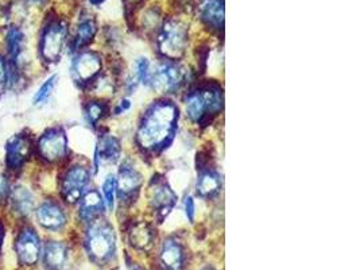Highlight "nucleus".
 I'll list each match as a JSON object with an SVG mask.
<instances>
[{
    "instance_id": "1",
    "label": "nucleus",
    "mask_w": 360,
    "mask_h": 270,
    "mask_svg": "<svg viewBox=\"0 0 360 270\" xmlns=\"http://www.w3.org/2000/svg\"><path fill=\"white\" fill-rule=\"evenodd\" d=\"M179 108L169 100L154 103L144 112L137 131V144L151 154L163 151L174 138L179 123Z\"/></svg>"
},
{
    "instance_id": "2",
    "label": "nucleus",
    "mask_w": 360,
    "mask_h": 270,
    "mask_svg": "<svg viewBox=\"0 0 360 270\" xmlns=\"http://www.w3.org/2000/svg\"><path fill=\"white\" fill-rule=\"evenodd\" d=\"M221 92L214 86H205L192 90L185 100L186 115L193 123L198 125L207 123L211 118H214L221 111Z\"/></svg>"
},
{
    "instance_id": "3",
    "label": "nucleus",
    "mask_w": 360,
    "mask_h": 270,
    "mask_svg": "<svg viewBox=\"0 0 360 270\" xmlns=\"http://www.w3.org/2000/svg\"><path fill=\"white\" fill-rule=\"evenodd\" d=\"M85 249L90 259L99 265L109 262L116 252L113 229L104 222H92L85 235Z\"/></svg>"
},
{
    "instance_id": "4",
    "label": "nucleus",
    "mask_w": 360,
    "mask_h": 270,
    "mask_svg": "<svg viewBox=\"0 0 360 270\" xmlns=\"http://www.w3.org/2000/svg\"><path fill=\"white\" fill-rule=\"evenodd\" d=\"M188 46V30L186 26L180 22L170 19L163 25L162 30L158 36L160 52L170 58L177 60Z\"/></svg>"
},
{
    "instance_id": "5",
    "label": "nucleus",
    "mask_w": 360,
    "mask_h": 270,
    "mask_svg": "<svg viewBox=\"0 0 360 270\" xmlns=\"http://www.w3.org/2000/svg\"><path fill=\"white\" fill-rule=\"evenodd\" d=\"M68 38L67 25L61 20L50 22L42 33L39 50L41 55L46 62H57L60 61L64 53L65 43Z\"/></svg>"
},
{
    "instance_id": "6",
    "label": "nucleus",
    "mask_w": 360,
    "mask_h": 270,
    "mask_svg": "<svg viewBox=\"0 0 360 270\" xmlns=\"http://www.w3.org/2000/svg\"><path fill=\"white\" fill-rule=\"evenodd\" d=\"M185 77V71L180 65L172 61H165L158 64L153 72L150 71L148 84L163 93H174L184 86Z\"/></svg>"
},
{
    "instance_id": "7",
    "label": "nucleus",
    "mask_w": 360,
    "mask_h": 270,
    "mask_svg": "<svg viewBox=\"0 0 360 270\" xmlns=\"http://www.w3.org/2000/svg\"><path fill=\"white\" fill-rule=\"evenodd\" d=\"M90 169L84 165H73L61 179V196L73 204L78 201L81 196L87 192V187L90 184Z\"/></svg>"
},
{
    "instance_id": "8",
    "label": "nucleus",
    "mask_w": 360,
    "mask_h": 270,
    "mask_svg": "<svg viewBox=\"0 0 360 270\" xmlns=\"http://www.w3.org/2000/svg\"><path fill=\"white\" fill-rule=\"evenodd\" d=\"M38 154L45 162L57 163L68 154V138L62 128L48 130L36 144Z\"/></svg>"
},
{
    "instance_id": "9",
    "label": "nucleus",
    "mask_w": 360,
    "mask_h": 270,
    "mask_svg": "<svg viewBox=\"0 0 360 270\" xmlns=\"http://www.w3.org/2000/svg\"><path fill=\"white\" fill-rule=\"evenodd\" d=\"M142 176L131 162H123L116 179V192L122 201H132L138 196Z\"/></svg>"
},
{
    "instance_id": "10",
    "label": "nucleus",
    "mask_w": 360,
    "mask_h": 270,
    "mask_svg": "<svg viewBox=\"0 0 360 270\" xmlns=\"http://www.w3.org/2000/svg\"><path fill=\"white\" fill-rule=\"evenodd\" d=\"M103 62L97 53L83 52L78 54L72 64L73 79L78 84H90L102 71Z\"/></svg>"
},
{
    "instance_id": "11",
    "label": "nucleus",
    "mask_w": 360,
    "mask_h": 270,
    "mask_svg": "<svg viewBox=\"0 0 360 270\" xmlns=\"http://www.w3.org/2000/svg\"><path fill=\"white\" fill-rule=\"evenodd\" d=\"M19 262L25 266L36 265L41 257V241L33 229H23L15 242Z\"/></svg>"
},
{
    "instance_id": "12",
    "label": "nucleus",
    "mask_w": 360,
    "mask_h": 270,
    "mask_svg": "<svg viewBox=\"0 0 360 270\" xmlns=\"http://www.w3.org/2000/svg\"><path fill=\"white\" fill-rule=\"evenodd\" d=\"M33 153V142L29 135L18 134L14 135L8 144L6 151L7 166L10 170H18L26 161L30 158Z\"/></svg>"
},
{
    "instance_id": "13",
    "label": "nucleus",
    "mask_w": 360,
    "mask_h": 270,
    "mask_svg": "<svg viewBox=\"0 0 360 270\" xmlns=\"http://www.w3.org/2000/svg\"><path fill=\"white\" fill-rule=\"evenodd\" d=\"M176 201V194L169 188L165 181L157 180L153 182L150 188V204L161 222L173 210Z\"/></svg>"
},
{
    "instance_id": "14",
    "label": "nucleus",
    "mask_w": 360,
    "mask_h": 270,
    "mask_svg": "<svg viewBox=\"0 0 360 270\" xmlns=\"http://www.w3.org/2000/svg\"><path fill=\"white\" fill-rule=\"evenodd\" d=\"M36 220L43 229L58 231L67 224V214L58 203L46 200L36 210Z\"/></svg>"
},
{
    "instance_id": "15",
    "label": "nucleus",
    "mask_w": 360,
    "mask_h": 270,
    "mask_svg": "<svg viewBox=\"0 0 360 270\" xmlns=\"http://www.w3.org/2000/svg\"><path fill=\"white\" fill-rule=\"evenodd\" d=\"M78 201H80L78 217L84 223L95 222L99 216L104 212L106 203L102 198V195L95 189L87 191Z\"/></svg>"
},
{
    "instance_id": "16",
    "label": "nucleus",
    "mask_w": 360,
    "mask_h": 270,
    "mask_svg": "<svg viewBox=\"0 0 360 270\" xmlns=\"http://www.w3.org/2000/svg\"><path fill=\"white\" fill-rule=\"evenodd\" d=\"M201 20L211 29L220 30L224 26V0H201L198 6Z\"/></svg>"
},
{
    "instance_id": "17",
    "label": "nucleus",
    "mask_w": 360,
    "mask_h": 270,
    "mask_svg": "<svg viewBox=\"0 0 360 270\" xmlns=\"http://www.w3.org/2000/svg\"><path fill=\"white\" fill-rule=\"evenodd\" d=\"M69 259L67 245L61 242H48L43 249V265L48 270H65Z\"/></svg>"
},
{
    "instance_id": "18",
    "label": "nucleus",
    "mask_w": 360,
    "mask_h": 270,
    "mask_svg": "<svg viewBox=\"0 0 360 270\" xmlns=\"http://www.w3.org/2000/svg\"><path fill=\"white\" fill-rule=\"evenodd\" d=\"M160 259L166 270H182L184 268V250L176 239H166L163 242Z\"/></svg>"
},
{
    "instance_id": "19",
    "label": "nucleus",
    "mask_w": 360,
    "mask_h": 270,
    "mask_svg": "<svg viewBox=\"0 0 360 270\" xmlns=\"http://www.w3.org/2000/svg\"><path fill=\"white\" fill-rule=\"evenodd\" d=\"M8 200L11 203L13 210L19 216L29 215L33 211V208H34V196H33V194L26 187H22V185L14 187L10 191Z\"/></svg>"
},
{
    "instance_id": "20",
    "label": "nucleus",
    "mask_w": 360,
    "mask_h": 270,
    "mask_svg": "<svg viewBox=\"0 0 360 270\" xmlns=\"http://www.w3.org/2000/svg\"><path fill=\"white\" fill-rule=\"evenodd\" d=\"M221 189V177L215 170H204L198 179V196L204 198H215Z\"/></svg>"
},
{
    "instance_id": "21",
    "label": "nucleus",
    "mask_w": 360,
    "mask_h": 270,
    "mask_svg": "<svg viewBox=\"0 0 360 270\" xmlns=\"http://www.w3.org/2000/svg\"><path fill=\"white\" fill-rule=\"evenodd\" d=\"M130 242L134 248L139 250H147L153 246L154 242V231L147 223H137L131 233H130Z\"/></svg>"
},
{
    "instance_id": "22",
    "label": "nucleus",
    "mask_w": 360,
    "mask_h": 270,
    "mask_svg": "<svg viewBox=\"0 0 360 270\" xmlns=\"http://www.w3.org/2000/svg\"><path fill=\"white\" fill-rule=\"evenodd\" d=\"M120 156V144L113 137H104L96 150V160L102 162H116Z\"/></svg>"
},
{
    "instance_id": "23",
    "label": "nucleus",
    "mask_w": 360,
    "mask_h": 270,
    "mask_svg": "<svg viewBox=\"0 0 360 270\" xmlns=\"http://www.w3.org/2000/svg\"><path fill=\"white\" fill-rule=\"evenodd\" d=\"M96 23L92 18H84L80 20L76 36H74V46L77 49H81L90 43V41L96 36Z\"/></svg>"
},
{
    "instance_id": "24",
    "label": "nucleus",
    "mask_w": 360,
    "mask_h": 270,
    "mask_svg": "<svg viewBox=\"0 0 360 270\" xmlns=\"http://www.w3.org/2000/svg\"><path fill=\"white\" fill-rule=\"evenodd\" d=\"M23 48V33L17 26H11L7 33V52H8V62L15 65L18 61L19 55L22 53Z\"/></svg>"
},
{
    "instance_id": "25",
    "label": "nucleus",
    "mask_w": 360,
    "mask_h": 270,
    "mask_svg": "<svg viewBox=\"0 0 360 270\" xmlns=\"http://www.w3.org/2000/svg\"><path fill=\"white\" fill-rule=\"evenodd\" d=\"M55 80H57V76H52L49 77L41 87L39 90H36V96L33 99V103L36 106H41V104H45L48 102V99L52 96L53 90L55 87Z\"/></svg>"
},
{
    "instance_id": "26",
    "label": "nucleus",
    "mask_w": 360,
    "mask_h": 270,
    "mask_svg": "<svg viewBox=\"0 0 360 270\" xmlns=\"http://www.w3.org/2000/svg\"><path fill=\"white\" fill-rule=\"evenodd\" d=\"M106 106L100 102H90L85 107V116L87 121L90 122L92 126H95L106 114Z\"/></svg>"
},
{
    "instance_id": "27",
    "label": "nucleus",
    "mask_w": 360,
    "mask_h": 270,
    "mask_svg": "<svg viewBox=\"0 0 360 270\" xmlns=\"http://www.w3.org/2000/svg\"><path fill=\"white\" fill-rule=\"evenodd\" d=\"M103 195H104L106 205L109 207V210H112L115 204V195H116V177L113 175H109L103 182Z\"/></svg>"
},
{
    "instance_id": "28",
    "label": "nucleus",
    "mask_w": 360,
    "mask_h": 270,
    "mask_svg": "<svg viewBox=\"0 0 360 270\" xmlns=\"http://www.w3.org/2000/svg\"><path fill=\"white\" fill-rule=\"evenodd\" d=\"M135 80L137 83L148 84L150 81V64L147 58H139L135 64Z\"/></svg>"
},
{
    "instance_id": "29",
    "label": "nucleus",
    "mask_w": 360,
    "mask_h": 270,
    "mask_svg": "<svg viewBox=\"0 0 360 270\" xmlns=\"http://www.w3.org/2000/svg\"><path fill=\"white\" fill-rule=\"evenodd\" d=\"M10 86V64L0 54V93H3Z\"/></svg>"
},
{
    "instance_id": "30",
    "label": "nucleus",
    "mask_w": 360,
    "mask_h": 270,
    "mask_svg": "<svg viewBox=\"0 0 360 270\" xmlns=\"http://www.w3.org/2000/svg\"><path fill=\"white\" fill-rule=\"evenodd\" d=\"M184 210H185V215L188 217V220L191 223H193L195 215H196V204L192 196H188L184 201Z\"/></svg>"
},
{
    "instance_id": "31",
    "label": "nucleus",
    "mask_w": 360,
    "mask_h": 270,
    "mask_svg": "<svg viewBox=\"0 0 360 270\" xmlns=\"http://www.w3.org/2000/svg\"><path fill=\"white\" fill-rule=\"evenodd\" d=\"M10 184L7 179L3 176V173H0V201H6L10 196Z\"/></svg>"
},
{
    "instance_id": "32",
    "label": "nucleus",
    "mask_w": 360,
    "mask_h": 270,
    "mask_svg": "<svg viewBox=\"0 0 360 270\" xmlns=\"http://www.w3.org/2000/svg\"><path fill=\"white\" fill-rule=\"evenodd\" d=\"M92 4H95V6H97V4H102L104 0H90Z\"/></svg>"
},
{
    "instance_id": "33",
    "label": "nucleus",
    "mask_w": 360,
    "mask_h": 270,
    "mask_svg": "<svg viewBox=\"0 0 360 270\" xmlns=\"http://www.w3.org/2000/svg\"><path fill=\"white\" fill-rule=\"evenodd\" d=\"M1 239H3V231H1V226H0V248H1Z\"/></svg>"
},
{
    "instance_id": "34",
    "label": "nucleus",
    "mask_w": 360,
    "mask_h": 270,
    "mask_svg": "<svg viewBox=\"0 0 360 270\" xmlns=\"http://www.w3.org/2000/svg\"><path fill=\"white\" fill-rule=\"evenodd\" d=\"M32 1H34V3H42L43 0H32Z\"/></svg>"
},
{
    "instance_id": "35",
    "label": "nucleus",
    "mask_w": 360,
    "mask_h": 270,
    "mask_svg": "<svg viewBox=\"0 0 360 270\" xmlns=\"http://www.w3.org/2000/svg\"><path fill=\"white\" fill-rule=\"evenodd\" d=\"M204 270H214V269H211V268H207V269H204Z\"/></svg>"
}]
</instances>
